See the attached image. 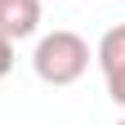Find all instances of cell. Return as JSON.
I'll return each mask as SVG.
<instances>
[{
	"label": "cell",
	"instance_id": "obj_1",
	"mask_svg": "<svg viewBox=\"0 0 125 125\" xmlns=\"http://www.w3.org/2000/svg\"><path fill=\"white\" fill-rule=\"evenodd\" d=\"M89 40L76 36V31H49V36H40L36 54H31V67L45 85H76L81 76L89 72Z\"/></svg>",
	"mask_w": 125,
	"mask_h": 125
},
{
	"label": "cell",
	"instance_id": "obj_2",
	"mask_svg": "<svg viewBox=\"0 0 125 125\" xmlns=\"http://www.w3.org/2000/svg\"><path fill=\"white\" fill-rule=\"evenodd\" d=\"M98 67H103L107 98H112V103H125V27H112L98 40Z\"/></svg>",
	"mask_w": 125,
	"mask_h": 125
},
{
	"label": "cell",
	"instance_id": "obj_3",
	"mask_svg": "<svg viewBox=\"0 0 125 125\" xmlns=\"http://www.w3.org/2000/svg\"><path fill=\"white\" fill-rule=\"evenodd\" d=\"M36 27H40V0H0V36L9 45L36 36Z\"/></svg>",
	"mask_w": 125,
	"mask_h": 125
},
{
	"label": "cell",
	"instance_id": "obj_4",
	"mask_svg": "<svg viewBox=\"0 0 125 125\" xmlns=\"http://www.w3.org/2000/svg\"><path fill=\"white\" fill-rule=\"evenodd\" d=\"M9 72H13V45H9L5 36H0V81H5Z\"/></svg>",
	"mask_w": 125,
	"mask_h": 125
}]
</instances>
